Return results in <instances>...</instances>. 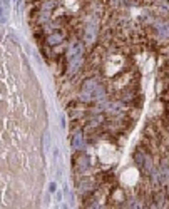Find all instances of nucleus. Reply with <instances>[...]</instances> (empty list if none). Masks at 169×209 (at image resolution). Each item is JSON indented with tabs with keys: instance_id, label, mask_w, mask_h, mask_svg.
<instances>
[{
	"instance_id": "8",
	"label": "nucleus",
	"mask_w": 169,
	"mask_h": 209,
	"mask_svg": "<svg viewBox=\"0 0 169 209\" xmlns=\"http://www.w3.org/2000/svg\"><path fill=\"white\" fill-rule=\"evenodd\" d=\"M57 156H59V149H57V147H54V159H57Z\"/></svg>"
},
{
	"instance_id": "7",
	"label": "nucleus",
	"mask_w": 169,
	"mask_h": 209,
	"mask_svg": "<svg viewBox=\"0 0 169 209\" xmlns=\"http://www.w3.org/2000/svg\"><path fill=\"white\" fill-rule=\"evenodd\" d=\"M60 126H62V129H66V117L64 116H60Z\"/></svg>"
},
{
	"instance_id": "10",
	"label": "nucleus",
	"mask_w": 169,
	"mask_h": 209,
	"mask_svg": "<svg viewBox=\"0 0 169 209\" xmlns=\"http://www.w3.org/2000/svg\"><path fill=\"white\" fill-rule=\"evenodd\" d=\"M55 197H57V201H60V199H62V194H60V193H57V191H55Z\"/></svg>"
},
{
	"instance_id": "5",
	"label": "nucleus",
	"mask_w": 169,
	"mask_h": 209,
	"mask_svg": "<svg viewBox=\"0 0 169 209\" xmlns=\"http://www.w3.org/2000/svg\"><path fill=\"white\" fill-rule=\"evenodd\" d=\"M55 191H57V182H49V193L50 194H55Z\"/></svg>"
},
{
	"instance_id": "3",
	"label": "nucleus",
	"mask_w": 169,
	"mask_h": 209,
	"mask_svg": "<svg viewBox=\"0 0 169 209\" xmlns=\"http://www.w3.org/2000/svg\"><path fill=\"white\" fill-rule=\"evenodd\" d=\"M72 147L75 151H81L82 147H84V136H82V132H77L74 136V139H72Z\"/></svg>"
},
{
	"instance_id": "11",
	"label": "nucleus",
	"mask_w": 169,
	"mask_h": 209,
	"mask_svg": "<svg viewBox=\"0 0 169 209\" xmlns=\"http://www.w3.org/2000/svg\"><path fill=\"white\" fill-rule=\"evenodd\" d=\"M2 13H3V9H2V7H0V15H2Z\"/></svg>"
},
{
	"instance_id": "9",
	"label": "nucleus",
	"mask_w": 169,
	"mask_h": 209,
	"mask_svg": "<svg viewBox=\"0 0 169 209\" xmlns=\"http://www.w3.org/2000/svg\"><path fill=\"white\" fill-rule=\"evenodd\" d=\"M2 5L3 7H9L10 5V0H2Z\"/></svg>"
},
{
	"instance_id": "1",
	"label": "nucleus",
	"mask_w": 169,
	"mask_h": 209,
	"mask_svg": "<svg viewBox=\"0 0 169 209\" xmlns=\"http://www.w3.org/2000/svg\"><path fill=\"white\" fill-rule=\"evenodd\" d=\"M66 32H62V30H54V32H50V34L45 35V42H47V45L49 47H54V45H59V44H62L64 42V38H66Z\"/></svg>"
},
{
	"instance_id": "2",
	"label": "nucleus",
	"mask_w": 169,
	"mask_h": 209,
	"mask_svg": "<svg viewBox=\"0 0 169 209\" xmlns=\"http://www.w3.org/2000/svg\"><path fill=\"white\" fill-rule=\"evenodd\" d=\"M59 5H60L59 0H35V9H39V10H49V12H52Z\"/></svg>"
},
{
	"instance_id": "6",
	"label": "nucleus",
	"mask_w": 169,
	"mask_h": 209,
	"mask_svg": "<svg viewBox=\"0 0 169 209\" xmlns=\"http://www.w3.org/2000/svg\"><path fill=\"white\" fill-rule=\"evenodd\" d=\"M45 149H50V134L47 132V134H45Z\"/></svg>"
},
{
	"instance_id": "4",
	"label": "nucleus",
	"mask_w": 169,
	"mask_h": 209,
	"mask_svg": "<svg viewBox=\"0 0 169 209\" xmlns=\"http://www.w3.org/2000/svg\"><path fill=\"white\" fill-rule=\"evenodd\" d=\"M81 157H82V161L79 159V161H77V164H75V167H77V171L84 172L85 169L89 167V157H87L85 154H81Z\"/></svg>"
}]
</instances>
